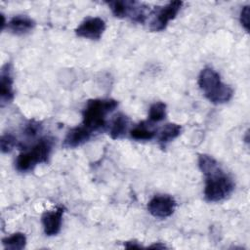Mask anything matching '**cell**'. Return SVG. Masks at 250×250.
Wrapping results in <instances>:
<instances>
[{"label":"cell","instance_id":"4","mask_svg":"<svg viewBox=\"0 0 250 250\" xmlns=\"http://www.w3.org/2000/svg\"><path fill=\"white\" fill-rule=\"evenodd\" d=\"M54 146V141L52 138H41L30 148L21 152L16 161L15 168L18 172L26 173L35 168L40 163L48 162Z\"/></svg>","mask_w":250,"mask_h":250},{"label":"cell","instance_id":"12","mask_svg":"<svg viewBox=\"0 0 250 250\" xmlns=\"http://www.w3.org/2000/svg\"><path fill=\"white\" fill-rule=\"evenodd\" d=\"M35 26V21L26 15L14 16L8 22L7 28L16 35H23L31 31Z\"/></svg>","mask_w":250,"mask_h":250},{"label":"cell","instance_id":"1","mask_svg":"<svg viewBox=\"0 0 250 250\" xmlns=\"http://www.w3.org/2000/svg\"><path fill=\"white\" fill-rule=\"evenodd\" d=\"M197 162L205 178V199L209 202H219L229 197L235 185L232 178L222 169L219 162L208 154H199Z\"/></svg>","mask_w":250,"mask_h":250},{"label":"cell","instance_id":"9","mask_svg":"<svg viewBox=\"0 0 250 250\" xmlns=\"http://www.w3.org/2000/svg\"><path fill=\"white\" fill-rule=\"evenodd\" d=\"M13 67L10 62L5 63L0 72V105L5 106L14 99Z\"/></svg>","mask_w":250,"mask_h":250},{"label":"cell","instance_id":"18","mask_svg":"<svg viewBox=\"0 0 250 250\" xmlns=\"http://www.w3.org/2000/svg\"><path fill=\"white\" fill-rule=\"evenodd\" d=\"M18 145L17 138L13 134H3L0 139V148L3 153L10 152Z\"/></svg>","mask_w":250,"mask_h":250},{"label":"cell","instance_id":"5","mask_svg":"<svg viewBox=\"0 0 250 250\" xmlns=\"http://www.w3.org/2000/svg\"><path fill=\"white\" fill-rule=\"evenodd\" d=\"M111 13L119 19H130L133 21L144 23L149 15V7L144 3L129 0L107 1Z\"/></svg>","mask_w":250,"mask_h":250},{"label":"cell","instance_id":"22","mask_svg":"<svg viewBox=\"0 0 250 250\" xmlns=\"http://www.w3.org/2000/svg\"><path fill=\"white\" fill-rule=\"evenodd\" d=\"M148 248H153V249H164V248H167L163 243L161 242H157V243H154L150 246H148Z\"/></svg>","mask_w":250,"mask_h":250},{"label":"cell","instance_id":"11","mask_svg":"<svg viewBox=\"0 0 250 250\" xmlns=\"http://www.w3.org/2000/svg\"><path fill=\"white\" fill-rule=\"evenodd\" d=\"M92 137V132L83 126H76L68 130L64 140L62 142V146L65 148L78 147L85 143H87Z\"/></svg>","mask_w":250,"mask_h":250},{"label":"cell","instance_id":"16","mask_svg":"<svg viewBox=\"0 0 250 250\" xmlns=\"http://www.w3.org/2000/svg\"><path fill=\"white\" fill-rule=\"evenodd\" d=\"M2 244L5 249L21 250L26 245V236L22 232H15L12 235L3 238Z\"/></svg>","mask_w":250,"mask_h":250},{"label":"cell","instance_id":"20","mask_svg":"<svg viewBox=\"0 0 250 250\" xmlns=\"http://www.w3.org/2000/svg\"><path fill=\"white\" fill-rule=\"evenodd\" d=\"M250 7L249 6H244L242 8V10L240 11V16H239V21H240V23L241 25L243 26V28L249 32V26H250V23H249V15H250Z\"/></svg>","mask_w":250,"mask_h":250},{"label":"cell","instance_id":"14","mask_svg":"<svg viewBox=\"0 0 250 250\" xmlns=\"http://www.w3.org/2000/svg\"><path fill=\"white\" fill-rule=\"evenodd\" d=\"M128 125H129V118L127 117V115H125L122 112L117 113L114 116L109 129L110 138L113 140H118L123 138L127 133Z\"/></svg>","mask_w":250,"mask_h":250},{"label":"cell","instance_id":"19","mask_svg":"<svg viewBox=\"0 0 250 250\" xmlns=\"http://www.w3.org/2000/svg\"><path fill=\"white\" fill-rule=\"evenodd\" d=\"M41 130V125L39 122L31 120L28 123H26L24 130H23V134L25 137L27 138H34L37 136V134L40 132Z\"/></svg>","mask_w":250,"mask_h":250},{"label":"cell","instance_id":"2","mask_svg":"<svg viewBox=\"0 0 250 250\" xmlns=\"http://www.w3.org/2000/svg\"><path fill=\"white\" fill-rule=\"evenodd\" d=\"M198 86L205 98L214 104L228 103L233 96V90L222 82L220 74L211 67H205L200 71Z\"/></svg>","mask_w":250,"mask_h":250},{"label":"cell","instance_id":"8","mask_svg":"<svg viewBox=\"0 0 250 250\" xmlns=\"http://www.w3.org/2000/svg\"><path fill=\"white\" fill-rule=\"evenodd\" d=\"M105 30V22L99 17L86 18L75 29L77 36L90 39L99 40Z\"/></svg>","mask_w":250,"mask_h":250},{"label":"cell","instance_id":"7","mask_svg":"<svg viewBox=\"0 0 250 250\" xmlns=\"http://www.w3.org/2000/svg\"><path fill=\"white\" fill-rule=\"evenodd\" d=\"M176 200L168 194L154 195L147 203V211L155 218H168L176 208Z\"/></svg>","mask_w":250,"mask_h":250},{"label":"cell","instance_id":"13","mask_svg":"<svg viewBox=\"0 0 250 250\" xmlns=\"http://www.w3.org/2000/svg\"><path fill=\"white\" fill-rule=\"evenodd\" d=\"M182 132V126L176 123L165 124L158 132L157 142L161 148H165L166 145L180 136Z\"/></svg>","mask_w":250,"mask_h":250},{"label":"cell","instance_id":"17","mask_svg":"<svg viewBox=\"0 0 250 250\" xmlns=\"http://www.w3.org/2000/svg\"><path fill=\"white\" fill-rule=\"evenodd\" d=\"M166 116V104L162 102L152 104L148 109L149 122H160Z\"/></svg>","mask_w":250,"mask_h":250},{"label":"cell","instance_id":"6","mask_svg":"<svg viewBox=\"0 0 250 250\" xmlns=\"http://www.w3.org/2000/svg\"><path fill=\"white\" fill-rule=\"evenodd\" d=\"M183 6L182 1H171L163 6H157L150 11L149 29L153 32H159L164 30L169 21L174 20Z\"/></svg>","mask_w":250,"mask_h":250},{"label":"cell","instance_id":"10","mask_svg":"<svg viewBox=\"0 0 250 250\" xmlns=\"http://www.w3.org/2000/svg\"><path fill=\"white\" fill-rule=\"evenodd\" d=\"M63 213H64V207L58 206L54 210L45 211L42 214L41 221H42L43 229L46 235L54 236L61 231Z\"/></svg>","mask_w":250,"mask_h":250},{"label":"cell","instance_id":"15","mask_svg":"<svg viewBox=\"0 0 250 250\" xmlns=\"http://www.w3.org/2000/svg\"><path fill=\"white\" fill-rule=\"evenodd\" d=\"M156 135V131L149 128L148 124L142 121L130 131V137L136 141H150Z\"/></svg>","mask_w":250,"mask_h":250},{"label":"cell","instance_id":"23","mask_svg":"<svg viewBox=\"0 0 250 250\" xmlns=\"http://www.w3.org/2000/svg\"><path fill=\"white\" fill-rule=\"evenodd\" d=\"M1 19H2V23H1V30H4V28H5V26L7 25V23H6V19H5V17H4V15H3V14H1Z\"/></svg>","mask_w":250,"mask_h":250},{"label":"cell","instance_id":"3","mask_svg":"<svg viewBox=\"0 0 250 250\" xmlns=\"http://www.w3.org/2000/svg\"><path fill=\"white\" fill-rule=\"evenodd\" d=\"M118 102L113 99L89 100L82 111L83 125L92 133L104 129L106 125V115L114 110Z\"/></svg>","mask_w":250,"mask_h":250},{"label":"cell","instance_id":"21","mask_svg":"<svg viewBox=\"0 0 250 250\" xmlns=\"http://www.w3.org/2000/svg\"><path fill=\"white\" fill-rule=\"evenodd\" d=\"M124 246H125V248H127V249H140V248H142L143 246L138 242V241H136V240H130V241H126V242H124Z\"/></svg>","mask_w":250,"mask_h":250}]
</instances>
